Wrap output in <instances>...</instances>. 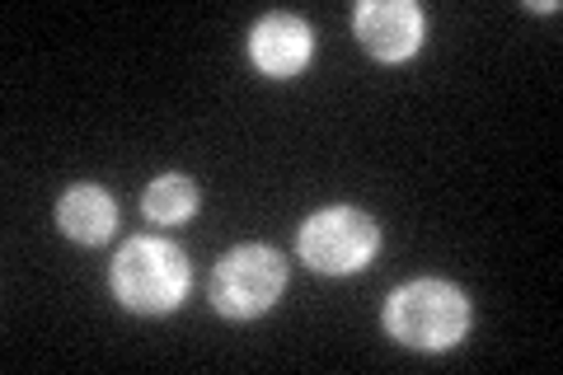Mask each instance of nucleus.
Wrapping results in <instances>:
<instances>
[{"label": "nucleus", "mask_w": 563, "mask_h": 375, "mask_svg": "<svg viewBox=\"0 0 563 375\" xmlns=\"http://www.w3.org/2000/svg\"><path fill=\"white\" fill-rule=\"evenodd\" d=\"M282 287H287L282 254H273L268 244H240L211 273V306L231 319H254L277 306Z\"/></svg>", "instance_id": "obj_3"}, {"label": "nucleus", "mask_w": 563, "mask_h": 375, "mask_svg": "<svg viewBox=\"0 0 563 375\" xmlns=\"http://www.w3.org/2000/svg\"><path fill=\"white\" fill-rule=\"evenodd\" d=\"M352 29L376 62H404L422 43V10L409 0H366L352 14Z\"/></svg>", "instance_id": "obj_5"}, {"label": "nucleus", "mask_w": 563, "mask_h": 375, "mask_svg": "<svg viewBox=\"0 0 563 375\" xmlns=\"http://www.w3.org/2000/svg\"><path fill=\"white\" fill-rule=\"evenodd\" d=\"M141 211H146L151 221H161V225H179V221H188L192 211H198V188H192L184 174H165V178H155V184L146 188Z\"/></svg>", "instance_id": "obj_8"}, {"label": "nucleus", "mask_w": 563, "mask_h": 375, "mask_svg": "<svg viewBox=\"0 0 563 375\" xmlns=\"http://www.w3.org/2000/svg\"><path fill=\"white\" fill-rule=\"evenodd\" d=\"M310 47H314V38L296 14H263L250 33V57L263 76H273V80L296 76V70L310 62Z\"/></svg>", "instance_id": "obj_6"}, {"label": "nucleus", "mask_w": 563, "mask_h": 375, "mask_svg": "<svg viewBox=\"0 0 563 375\" xmlns=\"http://www.w3.org/2000/svg\"><path fill=\"white\" fill-rule=\"evenodd\" d=\"M113 296L132 315H169L188 296V263L169 240H132L113 258Z\"/></svg>", "instance_id": "obj_2"}, {"label": "nucleus", "mask_w": 563, "mask_h": 375, "mask_svg": "<svg viewBox=\"0 0 563 375\" xmlns=\"http://www.w3.org/2000/svg\"><path fill=\"white\" fill-rule=\"evenodd\" d=\"M470 329V300L442 277H418L385 300V333L418 352H446Z\"/></svg>", "instance_id": "obj_1"}, {"label": "nucleus", "mask_w": 563, "mask_h": 375, "mask_svg": "<svg viewBox=\"0 0 563 375\" xmlns=\"http://www.w3.org/2000/svg\"><path fill=\"white\" fill-rule=\"evenodd\" d=\"M376 244H380L376 221L357 207L314 211L301 225V240H296L301 258L324 277H347V273H357V267H366L376 254Z\"/></svg>", "instance_id": "obj_4"}, {"label": "nucleus", "mask_w": 563, "mask_h": 375, "mask_svg": "<svg viewBox=\"0 0 563 375\" xmlns=\"http://www.w3.org/2000/svg\"><path fill=\"white\" fill-rule=\"evenodd\" d=\"M57 225H62L76 244H103V240L113 235V225H118V207H113V198H109L103 188L76 184V188L62 192V202H57Z\"/></svg>", "instance_id": "obj_7"}]
</instances>
